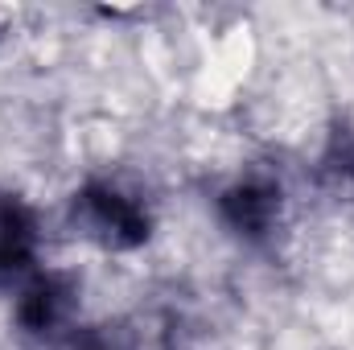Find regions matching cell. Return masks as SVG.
Returning a JSON list of instances; mask_svg holds the SVG:
<instances>
[{
	"label": "cell",
	"mask_w": 354,
	"mask_h": 350,
	"mask_svg": "<svg viewBox=\"0 0 354 350\" xmlns=\"http://www.w3.org/2000/svg\"><path fill=\"white\" fill-rule=\"evenodd\" d=\"M83 210H87V227L107 243H136L145 235V214L115 190H91L83 198Z\"/></svg>",
	"instance_id": "cell-1"
},
{
	"label": "cell",
	"mask_w": 354,
	"mask_h": 350,
	"mask_svg": "<svg viewBox=\"0 0 354 350\" xmlns=\"http://www.w3.org/2000/svg\"><path fill=\"white\" fill-rule=\"evenodd\" d=\"M33 260V214L17 198H0V280H12Z\"/></svg>",
	"instance_id": "cell-2"
},
{
	"label": "cell",
	"mask_w": 354,
	"mask_h": 350,
	"mask_svg": "<svg viewBox=\"0 0 354 350\" xmlns=\"http://www.w3.org/2000/svg\"><path fill=\"white\" fill-rule=\"evenodd\" d=\"M66 309H71V297H66V288L62 284H54V280H41V284H33L29 288V297H25V322L33 326V330H50V326H58L62 317H66Z\"/></svg>",
	"instance_id": "cell-3"
},
{
	"label": "cell",
	"mask_w": 354,
	"mask_h": 350,
	"mask_svg": "<svg viewBox=\"0 0 354 350\" xmlns=\"http://www.w3.org/2000/svg\"><path fill=\"white\" fill-rule=\"evenodd\" d=\"M272 210H276V194L268 185H243V190L231 194V214L248 231H260L268 219H272Z\"/></svg>",
	"instance_id": "cell-4"
}]
</instances>
